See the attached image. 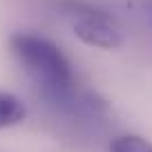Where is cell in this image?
Returning <instances> with one entry per match:
<instances>
[{"instance_id": "7a4b0ae2", "label": "cell", "mask_w": 152, "mask_h": 152, "mask_svg": "<svg viewBox=\"0 0 152 152\" xmlns=\"http://www.w3.org/2000/svg\"><path fill=\"white\" fill-rule=\"evenodd\" d=\"M74 34L85 45L99 49H119L125 43L121 27L107 14L96 9L78 11V18L74 20Z\"/></svg>"}, {"instance_id": "3957f363", "label": "cell", "mask_w": 152, "mask_h": 152, "mask_svg": "<svg viewBox=\"0 0 152 152\" xmlns=\"http://www.w3.org/2000/svg\"><path fill=\"white\" fill-rule=\"evenodd\" d=\"M25 119V105L18 96L9 92H0V128L18 125Z\"/></svg>"}, {"instance_id": "277c9868", "label": "cell", "mask_w": 152, "mask_h": 152, "mask_svg": "<svg viewBox=\"0 0 152 152\" xmlns=\"http://www.w3.org/2000/svg\"><path fill=\"white\" fill-rule=\"evenodd\" d=\"M110 152H152V143L137 134H121L110 143Z\"/></svg>"}, {"instance_id": "6da1fadb", "label": "cell", "mask_w": 152, "mask_h": 152, "mask_svg": "<svg viewBox=\"0 0 152 152\" xmlns=\"http://www.w3.org/2000/svg\"><path fill=\"white\" fill-rule=\"evenodd\" d=\"M11 52L20 61L29 76L38 85L54 94H67L74 85V74L67 56L49 38L29 31H18L9 38Z\"/></svg>"}]
</instances>
